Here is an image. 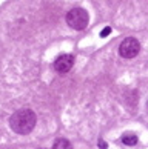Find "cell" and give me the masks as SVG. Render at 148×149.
Masks as SVG:
<instances>
[{
	"label": "cell",
	"mask_w": 148,
	"mask_h": 149,
	"mask_svg": "<svg viewBox=\"0 0 148 149\" xmlns=\"http://www.w3.org/2000/svg\"><path fill=\"white\" fill-rule=\"evenodd\" d=\"M37 123L36 112L29 108H23L15 111L9 117V126L14 132H17L20 135H26L34 129V126Z\"/></svg>",
	"instance_id": "6da1fadb"
},
{
	"label": "cell",
	"mask_w": 148,
	"mask_h": 149,
	"mask_svg": "<svg viewBox=\"0 0 148 149\" xmlns=\"http://www.w3.org/2000/svg\"><path fill=\"white\" fill-rule=\"evenodd\" d=\"M88 13L83 8H74L67 14V23L69 28H73L76 31H83L88 26Z\"/></svg>",
	"instance_id": "7a4b0ae2"
},
{
	"label": "cell",
	"mask_w": 148,
	"mask_h": 149,
	"mask_svg": "<svg viewBox=\"0 0 148 149\" xmlns=\"http://www.w3.org/2000/svg\"><path fill=\"white\" fill-rule=\"evenodd\" d=\"M139 51H140V43L134 37L123 38V42L119 45V54L123 58H133L139 54Z\"/></svg>",
	"instance_id": "3957f363"
},
{
	"label": "cell",
	"mask_w": 148,
	"mask_h": 149,
	"mask_svg": "<svg viewBox=\"0 0 148 149\" xmlns=\"http://www.w3.org/2000/svg\"><path fill=\"white\" fill-rule=\"evenodd\" d=\"M73 65H74V56H71V54H62L54 62V69L59 74H65L73 68Z\"/></svg>",
	"instance_id": "277c9868"
},
{
	"label": "cell",
	"mask_w": 148,
	"mask_h": 149,
	"mask_svg": "<svg viewBox=\"0 0 148 149\" xmlns=\"http://www.w3.org/2000/svg\"><path fill=\"white\" fill-rule=\"evenodd\" d=\"M53 149H73V146H71V143L67 139H62V137H60V139H57L54 141Z\"/></svg>",
	"instance_id": "5b68a950"
},
{
	"label": "cell",
	"mask_w": 148,
	"mask_h": 149,
	"mask_svg": "<svg viewBox=\"0 0 148 149\" xmlns=\"http://www.w3.org/2000/svg\"><path fill=\"white\" fill-rule=\"evenodd\" d=\"M122 143L127 146H134L137 143V135L136 134H125V135H122Z\"/></svg>",
	"instance_id": "8992f818"
},
{
	"label": "cell",
	"mask_w": 148,
	"mask_h": 149,
	"mask_svg": "<svg viewBox=\"0 0 148 149\" xmlns=\"http://www.w3.org/2000/svg\"><path fill=\"white\" fill-rule=\"evenodd\" d=\"M108 34H111V26H107V28L100 32V37H107Z\"/></svg>",
	"instance_id": "52a82bcc"
},
{
	"label": "cell",
	"mask_w": 148,
	"mask_h": 149,
	"mask_svg": "<svg viewBox=\"0 0 148 149\" xmlns=\"http://www.w3.org/2000/svg\"><path fill=\"white\" fill-rule=\"evenodd\" d=\"M99 146H100L102 149H107V143L105 141H99Z\"/></svg>",
	"instance_id": "ba28073f"
},
{
	"label": "cell",
	"mask_w": 148,
	"mask_h": 149,
	"mask_svg": "<svg viewBox=\"0 0 148 149\" xmlns=\"http://www.w3.org/2000/svg\"><path fill=\"white\" fill-rule=\"evenodd\" d=\"M40 149H45V148H40Z\"/></svg>",
	"instance_id": "9c48e42d"
}]
</instances>
